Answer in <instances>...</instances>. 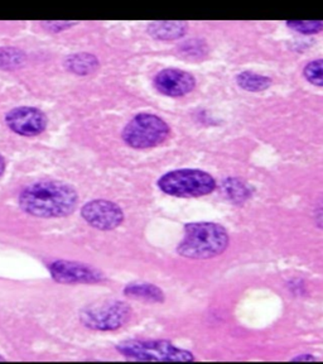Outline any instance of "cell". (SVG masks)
Segmentation results:
<instances>
[{
  "instance_id": "cell-1",
  "label": "cell",
  "mask_w": 323,
  "mask_h": 364,
  "mask_svg": "<svg viewBox=\"0 0 323 364\" xmlns=\"http://www.w3.org/2000/svg\"><path fill=\"white\" fill-rule=\"evenodd\" d=\"M77 193L61 182H38L19 196V206L29 215L38 218L67 216L76 209Z\"/></svg>"
},
{
  "instance_id": "cell-2",
  "label": "cell",
  "mask_w": 323,
  "mask_h": 364,
  "mask_svg": "<svg viewBox=\"0 0 323 364\" xmlns=\"http://www.w3.org/2000/svg\"><path fill=\"white\" fill-rule=\"evenodd\" d=\"M229 245L226 229L215 223H191L185 227V237L177 253L191 259H209L220 256Z\"/></svg>"
},
{
  "instance_id": "cell-3",
  "label": "cell",
  "mask_w": 323,
  "mask_h": 364,
  "mask_svg": "<svg viewBox=\"0 0 323 364\" xmlns=\"http://www.w3.org/2000/svg\"><path fill=\"white\" fill-rule=\"evenodd\" d=\"M163 193L177 198H199L212 193L216 188L214 177L207 172L193 168L170 171L159 178Z\"/></svg>"
},
{
  "instance_id": "cell-4",
  "label": "cell",
  "mask_w": 323,
  "mask_h": 364,
  "mask_svg": "<svg viewBox=\"0 0 323 364\" xmlns=\"http://www.w3.org/2000/svg\"><path fill=\"white\" fill-rule=\"evenodd\" d=\"M170 133V125L158 115L141 113L125 125L123 139L129 147L147 149L162 144Z\"/></svg>"
},
{
  "instance_id": "cell-5",
  "label": "cell",
  "mask_w": 323,
  "mask_h": 364,
  "mask_svg": "<svg viewBox=\"0 0 323 364\" xmlns=\"http://www.w3.org/2000/svg\"><path fill=\"white\" fill-rule=\"evenodd\" d=\"M123 355L144 362H193L195 357L186 349L165 341H128L118 346Z\"/></svg>"
},
{
  "instance_id": "cell-6",
  "label": "cell",
  "mask_w": 323,
  "mask_h": 364,
  "mask_svg": "<svg viewBox=\"0 0 323 364\" xmlns=\"http://www.w3.org/2000/svg\"><path fill=\"white\" fill-rule=\"evenodd\" d=\"M131 314V307L124 302H102L85 309L81 313V321L90 329L109 331L121 328Z\"/></svg>"
},
{
  "instance_id": "cell-7",
  "label": "cell",
  "mask_w": 323,
  "mask_h": 364,
  "mask_svg": "<svg viewBox=\"0 0 323 364\" xmlns=\"http://www.w3.org/2000/svg\"><path fill=\"white\" fill-rule=\"evenodd\" d=\"M81 215L86 222L100 230H113L124 220L119 206L108 200H94L82 208Z\"/></svg>"
},
{
  "instance_id": "cell-8",
  "label": "cell",
  "mask_w": 323,
  "mask_h": 364,
  "mask_svg": "<svg viewBox=\"0 0 323 364\" xmlns=\"http://www.w3.org/2000/svg\"><path fill=\"white\" fill-rule=\"evenodd\" d=\"M6 123L11 131L19 136H34L45 132L47 118L40 109L21 107L6 114Z\"/></svg>"
},
{
  "instance_id": "cell-9",
  "label": "cell",
  "mask_w": 323,
  "mask_h": 364,
  "mask_svg": "<svg viewBox=\"0 0 323 364\" xmlns=\"http://www.w3.org/2000/svg\"><path fill=\"white\" fill-rule=\"evenodd\" d=\"M154 87L162 95L181 97L190 94L196 86L193 75L180 68H165L154 77Z\"/></svg>"
},
{
  "instance_id": "cell-10",
  "label": "cell",
  "mask_w": 323,
  "mask_h": 364,
  "mask_svg": "<svg viewBox=\"0 0 323 364\" xmlns=\"http://www.w3.org/2000/svg\"><path fill=\"white\" fill-rule=\"evenodd\" d=\"M50 269L53 279L61 284H95L102 281L99 271L76 262H53Z\"/></svg>"
},
{
  "instance_id": "cell-11",
  "label": "cell",
  "mask_w": 323,
  "mask_h": 364,
  "mask_svg": "<svg viewBox=\"0 0 323 364\" xmlns=\"http://www.w3.org/2000/svg\"><path fill=\"white\" fill-rule=\"evenodd\" d=\"M188 24L177 21H162V22L150 23L148 26L147 32L152 38L158 41L181 40L187 33Z\"/></svg>"
},
{
  "instance_id": "cell-12",
  "label": "cell",
  "mask_w": 323,
  "mask_h": 364,
  "mask_svg": "<svg viewBox=\"0 0 323 364\" xmlns=\"http://www.w3.org/2000/svg\"><path fill=\"white\" fill-rule=\"evenodd\" d=\"M65 68H67L68 73L85 76L97 71L99 68V60L92 53L79 52V53L70 55L65 60Z\"/></svg>"
},
{
  "instance_id": "cell-13",
  "label": "cell",
  "mask_w": 323,
  "mask_h": 364,
  "mask_svg": "<svg viewBox=\"0 0 323 364\" xmlns=\"http://www.w3.org/2000/svg\"><path fill=\"white\" fill-rule=\"evenodd\" d=\"M238 85L249 92H261L267 90L272 85L273 80L264 75L256 74L253 71H243L236 76Z\"/></svg>"
},
{
  "instance_id": "cell-14",
  "label": "cell",
  "mask_w": 323,
  "mask_h": 364,
  "mask_svg": "<svg viewBox=\"0 0 323 364\" xmlns=\"http://www.w3.org/2000/svg\"><path fill=\"white\" fill-rule=\"evenodd\" d=\"M125 295L134 299H141L144 301L163 302L165 295L162 290L152 284H133L125 287Z\"/></svg>"
},
{
  "instance_id": "cell-15",
  "label": "cell",
  "mask_w": 323,
  "mask_h": 364,
  "mask_svg": "<svg viewBox=\"0 0 323 364\" xmlns=\"http://www.w3.org/2000/svg\"><path fill=\"white\" fill-rule=\"evenodd\" d=\"M222 193L226 195L227 199L231 200L236 204L249 199L250 196L249 188L238 178H229L226 181H224Z\"/></svg>"
},
{
  "instance_id": "cell-16",
  "label": "cell",
  "mask_w": 323,
  "mask_h": 364,
  "mask_svg": "<svg viewBox=\"0 0 323 364\" xmlns=\"http://www.w3.org/2000/svg\"><path fill=\"white\" fill-rule=\"evenodd\" d=\"M178 52L182 56L192 58V60H201L209 53V46L204 40L191 38L183 41L178 45Z\"/></svg>"
},
{
  "instance_id": "cell-17",
  "label": "cell",
  "mask_w": 323,
  "mask_h": 364,
  "mask_svg": "<svg viewBox=\"0 0 323 364\" xmlns=\"http://www.w3.org/2000/svg\"><path fill=\"white\" fill-rule=\"evenodd\" d=\"M26 61V55L16 47H0V68L14 70L21 68Z\"/></svg>"
},
{
  "instance_id": "cell-18",
  "label": "cell",
  "mask_w": 323,
  "mask_h": 364,
  "mask_svg": "<svg viewBox=\"0 0 323 364\" xmlns=\"http://www.w3.org/2000/svg\"><path fill=\"white\" fill-rule=\"evenodd\" d=\"M285 26L297 33L305 36L321 33L323 31V21H288L285 22Z\"/></svg>"
},
{
  "instance_id": "cell-19",
  "label": "cell",
  "mask_w": 323,
  "mask_h": 364,
  "mask_svg": "<svg viewBox=\"0 0 323 364\" xmlns=\"http://www.w3.org/2000/svg\"><path fill=\"white\" fill-rule=\"evenodd\" d=\"M303 76L310 84L323 87V58L307 63L303 68Z\"/></svg>"
},
{
  "instance_id": "cell-20",
  "label": "cell",
  "mask_w": 323,
  "mask_h": 364,
  "mask_svg": "<svg viewBox=\"0 0 323 364\" xmlns=\"http://www.w3.org/2000/svg\"><path fill=\"white\" fill-rule=\"evenodd\" d=\"M45 28L48 29L50 32H62L63 29L68 28V27H71L72 26V23L67 22H51V23H45L43 24Z\"/></svg>"
},
{
  "instance_id": "cell-21",
  "label": "cell",
  "mask_w": 323,
  "mask_h": 364,
  "mask_svg": "<svg viewBox=\"0 0 323 364\" xmlns=\"http://www.w3.org/2000/svg\"><path fill=\"white\" fill-rule=\"evenodd\" d=\"M295 362H301V360H316V358L314 357H312L311 354H302V355H298V357H295V359H293Z\"/></svg>"
},
{
  "instance_id": "cell-22",
  "label": "cell",
  "mask_w": 323,
  "mask_h": 364,
  "mask_svg": "<svg viewBox=\"0 0 323 364\" xmlns=\"http://www.w3.org/2000/svg\"><path fill=\"white\" fill-rule=\"evenodd\" d=\"M317 222L321 225V228H323V203L317 210Z\"/></svg>"
},
{
  "instance_id": "cell-23",
  "label": "cell",
  "mask_w": 323,
  "mask_h": 364,
  "mask_svg": "<svg viewBox=\"0 0 323 364\" xmlns=\"http://www.w3.org/2000/svg\"><path fill=\"white\" fill-rule=\"evenodd\" d=\"M4 170H6V162H4V159L0 156V176L3 175Z\"/></svg>"
},
{
  "instance_id": "cell-24",
  "label": "cell",
  "mask_w": 323,
  "mask_h": 364,
  "mask_svg": "<svg viewBox=\"0 0 323 364\" xmlns=\"http://www.w3.org/2000/svg\"><path fill=\"white\" fill-rule=\"evenodd\" d=\"M0 360H3V358H1V357H0Z\"/></svg>"
}]
</instances>
